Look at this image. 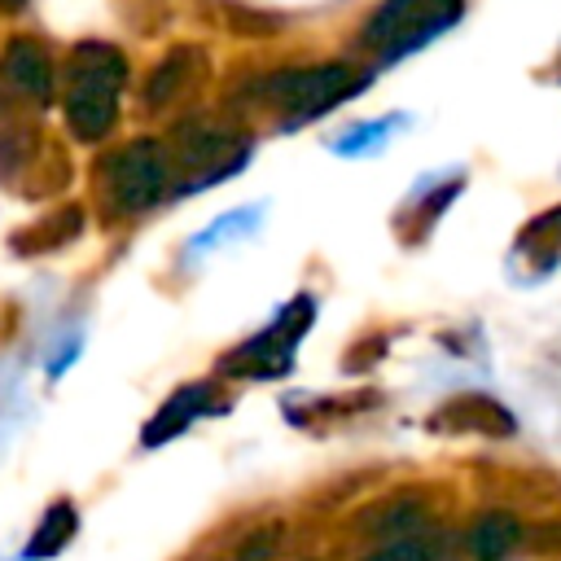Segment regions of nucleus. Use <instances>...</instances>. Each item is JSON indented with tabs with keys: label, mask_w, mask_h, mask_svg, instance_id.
<instances>
[{
	"label": "nucleus",
	"mask_w": 561,
	"mask_h": 561,
	"mask_svg": "<svg viewBox=\"0 0 561 561\" xmlns=\"http://www.w3.org/2000/svg\"><path fill=\"white\" fill-rule=\"evenodd\" d=\"M127 88V57L105 39H83L66 57L61 75V114L75 140L96 145L118 123V101Z\"/></svg>",
	"instance_id": "obj_1"
},
{
	"label": "nucleus",
	"mask_w": 561,
	"mask_h": 561,
	"mask_svg": "<svg viewBox=\"0 0 561 561\" xmlns=\"http://www.w3.org/2000/svg\"><path fill=\"white\" fill-rule=\"evenodd\" d=\"M368 70H355L346 61H324V66H294V70H276L267 79H259L250 88V101H259L276 127H302L320 114H329L333 105L359 96L368 88Z\"/></svg>",
	"instance_id": "obj_2"
},
{
	"label": "nucleus",
	"mask_w": 561,
	"mask_h": 561,
	"mask_svg": "<svg viewBox=\"0 0 561 561\" xmlns=\"http://www.w3.org/2000/svg\"><path fill=\"white\" fill-rule=\"evenodd\" d=\"M75 175L66 145L35 118H9L0 127V188L22 202L57 197Z\"/></svg>",
	"instance_id": "obj_3"
},
{
	"label": "nucleus",
	"mask_w": 561,
	"mask_h": 561,
	"mask_svg": "<svg viewBox=\"0 0 561 561\" xmlns=\"http://www.w3.org/2000/svg\"><path fill=\"white\" fill-rule=\"evenodd\" d=\"M171 197V167L162 140H131L96 162V202L110 219H131Z\"/></svg>",
	"instance_id": "obj_4"
},
{
	"label": "nucleus",
	"mask_w": 561,
	"mask_h": 561,
	"mask_svg": "<svg viewBox=\"0 0 561 561\" xmlns=\"http://www.w3.org/2000/svg\"><path fill=\"white\" fill-rule=\"evenodd\" d=\"M162 153L171 167V193H197L224 184L250 162V136L224 123H180L162 140Z\"/></svg>",
	"instance_id": "obj_5"
},
{
	"label": "nucleus",
	"mask_w": 561,
	"mask_h": 561,
	"mask_svg": "<svg viewBox=\"0 0 561 561\" xmlns=\"http://www.w3.org/2000/svg\"><path fill=\"white\" fill-rule=\"evenodd\" d=\"M460 9H465L460 0H381L364 22L359 44L377 61H399L425 48L430 39H438L447 26H456Z\"/></svg>",
	"instance_id": "obj_6"
},
{
	"label": "nucleus",
	"mask_w": 561,
	"mask_h": 561,
	"mask_svg": "<svg viewBox=\"0 0 561 561\" xmlns=\"http://www.w3.org/2000/svg\"><path fill=\"white\" fill-rule=\"evenodd\" d=\"M316 320V302L311 294H294L254 337H245L241 346H232L219 359L224 377H245V381H276L294 368V351L302 342V333Z\"/></svg>",
	"instance_id": "obj_7"
},
{
	"label": "nucleus",
	"mask_w": 561,
	"mask_h": 561,
	"mask_svg": "<svg viewBox=\"0 0 561 561\" xmlns=\"http://www.w3.org/2000/svg\"><path fill=\"white\" fill-rule=\"evenodd\" d=\"M44 105H53V61L44 44L18 35L0 53V118H26Z\"/></svg>",
	"instance_id": "obj_8"
},
{
	"label": "nucleus",
	"mask_w": 561,
	"mask_h": 561,
	"mask_svg": "<svg viewBox=\"0 0 561 561\" xmlns=\"http://www.w3.org/2000/svg\"><path fill=\"white\" fill-rule=\"evenodd\" d=\"M206 75H210L206 48H197V44H175V48L153 66V75H149V83H145V105H149L153 114L175 110V105H184V101L197 96V88L206 83Z\"/></svg>",
	"instance_id": "obj_9"
},
{
	"label": "nucleus",
	"mask_w": 561,
	"mask_h": 561,
	"mask_svg": "<svg viewBox=\"0 0 561 561\" xmlns=\"http://www.w3.org/2000/svg\"><path fill=\"white\" fill-rule=\"evenodd\" d=\"M224 408H228V403L219 399V390H215L210 381H188V386H180V390L149 416L140 443H145V447H162V443L180 438L193 421H202V416H210V412H224Z\"/></svg>",
	"instance_id": "obj_10"
},
{
	"label": "nucleus",
	"mask_w": 561,
	"mask_h": 561,
	"mask_svg": "<svg viewBox=\"0 0 561 561\" xmlns=\"http://www.w3.org/2000/svg\"><path fill=\"white\" fill-rule=\"evenodd\" d=\"M430 425L443 430V434H486V438L513 434L508 408H500L491 394H456V399H447V403L430 416Z\"/></svg>",
	"instance_id": "obj_11"
},
{
	"label": "nucleus",
	"mask_w": 561,
	"mask_h": 561,
	"mask_svg": "<svg viewBox=\"0 0 561 561\" xmlns=\"http://www.w3.org/2000/svg\"><path fill=\"white\" fill-rule=\"evenodd\" d=\"M522 543V522L508 508H486L469 522L465 530V552L469 561H504Z\"/></svg>",
	"instance_id": "obj_12"
},
{
	"label": "nucleus",
	"mask_w": 561,
	"mask_h": 561,
	"mask_svg": "<svg viewBox=\"0 0 561 561\" xmlns=\"http://www.w3.org/2000/svg\"><path fill=\"white\" fill-rule=\"evenodd\" d=\"M79 228H83V210L79 206H57V210L39 215L31 228L13 232V250L18 254H48V250L70 245L79 237Z\"/></svg>",
	"instance_id": "obj_13"
},
{
	"label": "nucleus",
	"mask_w": 561,
	"mask_h": 561,
	"mask_svg": "<svg viewBox=\"0 0 561 561\" xmlns=\"http://www.w3.org/2000/svg\"><path fill=\"white\" fill-rule=\"evenodd\" d=\"M557 254H561V206L548 210V215H539V219H530V224L522 228L517 245H513V259L526 263L530 276L548 272V267L557 263Z\"/></svg>",
	"instance_id": "obj_14"
},
{
	"label": "nucleus",
	"mask_w": 561,
	"mask_h": 561,
	"mask_svg": "<svg viewBox=\"0 0 561 561\" xmlns=\"http://www.w3.org/2000/svg\"><path fill=\"white\" fill-rule=\"evenodd\" d=\"M75 530H79V513H75V504H70V500H53V504L44 508L39 526L31 530L26 561H48V557H57V552L75 539Z\"/></svg>",
	"instance_id": "obj_15"
},
{
	"label": "nucleus",
	"mask_w": 561,
	"mask_h": 561,
	"mask_svg": "<svg viewBox=\"0 0 561 561\" xmlns=\"http://www.w3.org/2000/svg\"><path fill=\"white\" fill-rule=\"evenodd\" d=\"M359 526L368 530V535H377V543L381 539H394V535H408V530H421L425 526V508L416 504V500H408V495H399V500H386V504H373L364 517H359Z\"/></svg>",
	"instance_id": "obj_16"
},
{
	"label": "nucleus",
	"mask_w": 561,
	"mask_h": 561,
	"mask_svg": "<svg viewBox=\"0 0 561 561\" xmlns=\"http://www.w3.org/2000/svg\"><path fill=\"white\" fill-rule=\"evenodd\" d=\"M447 557V543L443 535L434 530H408V535H394V539H381L377 548H368L359 561H443Z\"/></svg>",
	"instance_id": "obj_17"
},
{
	"label": "nucleus",
	"mask_w": 561,
	"mask_h": 561,
	"mask_svg": "<svg viewBox=\"0 0 561 561\" xmlns=\"http://www.w3.org/2000/svg\"><path fill=\"white\" fill-rule=\"evenodd\" d=\"M403 123H408V118H377V123L351 127V131H342V136L333 140V149H337V153H373V149H381V145L390 140V131L403 127Z\"/></svg>",
	"instance_id": "obj_18"
},
{
	"label": "nucleus",
	"mask_w": 561,
	"mask_h": 561,
	"mask_svg": "<svg viewBox=\"0 0 561 561\" xmlns=\"http://www.w3.org/2000/svg\"><path fill=\"white\" fill-rule=\"evenodd\" d=\"M267 552H272V543H267V535H254L250 543H241L228 561H267Z\"/></svg>",
	"instance_id": "obj_19"
},
{
	"label": "nucleus",
	"mask_w": 561,
	"mask_h": 561,
	"mask_svg": "<svg viewBox=\"0 0 561 561\" xmlns=\"http://www.w3.org/2000/svg\"><path fill=\"white\" fill-rule=\"evenodd\" d=\"M26 0H0V9H22Z\"/></svg>",
	"instance_id": "obj_20"
}]
</instances>
